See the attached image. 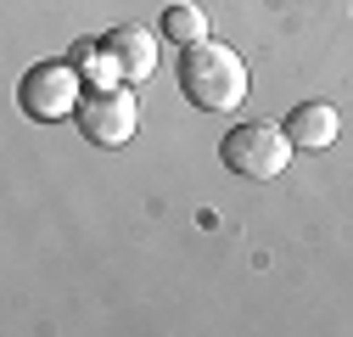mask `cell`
I'll list each match as a JSON object with an SVG mask.
<instances>
[{"mask_svg":"<svg viewBox=\"0 0 353 337\" xmlns=\"http://www.w3.org/2000/svg\"><path fill=\"white\" fill-rule=\"evenodd\" d=\"M180 96L202 113H230L247 102V62L241 51L219 46V39H196L180 57Z\"/></svg>","mask_w":353,"mask_h":337,"instance_id":"1","label":"cell"},{"mask_svg":"<svg viewBox=\"0 0 353 337\" xmlns=\"http://www.w3.org/2000/svg\"><path fill=\"white\" fill-rule=\"evenodd\" d=\"M292 135H286V124H236V130L219 141V157H225L230 175L241 180H275L286 175V163H292Z\"/></svg>","mask_w":353,"mask_h":337,"instance_id":"2","label":"cell"},{"mask_svg":"<svg viewBox=\"0 0 353 337\" xmlns=\"http://www.w3.org/2000/svg\"><path fill=\"white\" fill-rule=\"evenodd\" d=\"M17 102H23V113L39 118V124L73 118L79 102H84V68H79V62H34V68L23 73Z\"/></svg>","mask_w":353,"mask_h":337,"instance_id":"3","label":"cell"},{"mask_svg":"<svg viewBox=\"0 0 353 337\" xmlns=\"http://www.w3.org/2000/svg\"><path fill=\"white\" fill-rule=\"evenodd\" d=\"M73 118H79V135L90 146H129V135L141 130V102L123 84H101V90H84Z\"/></svg>","mask_w":353,"mask_h":337,"instance_id":"4","label":"cell"},{"mask_svg":"<svg viewBox=\"0 0 353 337\" xmlns=\"http://www.w3.org/2000/svg\"><path fill=\"white\" fill-rule=\"evenodd\" d=\"M101 46H107V57L118 62V73H123L129 84L157 73V34L141 28V23H118V28H107Z\"/></svg>","mask_w":353,"mask_h":337,"instance_id":"5","label":"cell"},{"mask_svg":"<svg viewBox=\"0 0 353 337\" xmlns=\"http://www.w3.org/2000/svg\"><path fill=\"white\" fill-rule=\"evenodd\" d=\"M286 135H292V146H303V152H331L336 135H342V113H336L331 102H297V107L286 113Z\"/></svg>","mask_w":353,"mask_h":337,"instance_id":"6","label":"cell"},{"mask_svg":"<svg viewBox=\"0 0 353 337\" xmlns=\"http://www.w3.org/2000/svg\"><path fill=\"white\" fill-rule=\"evenodd\" d=\"M163 34L174 39V46H196V39H208V12L185 6V0H174V6L163 12Z\"/></svg>","mask_w":353,"mask_h":337,"instance_id":"7","label":"cell"}]
</instances>
